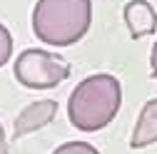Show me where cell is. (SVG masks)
Masks as SVG:
<instances>
[{"mask_svg": "<svg viewBox=\"0 0 157 154\" xmlns=\"http://www.w3.org/2000/svg\"><path fill=\"white\" fill-rule=\"evenodd\" d=\"M122 105V87L112 75H90L70 92L67 117L72 127L82 132H97L107 127Z\"/></svg>", "mask_w": 157, "mask_h": 154, "instance_id": "1", "label": "cell"}, {"mask_svg": "<svg viewBox=\"0 0 157 154\" xmlns=\"http://www.w3.org/2000/svg\"><path fill=\"white\" fill-rule=\"evenodd\" d=\"M90 0H37L33 10V32L40 42L67 47L90 30Z\"/></svg>", "mask_w": 157, "mask_h": 154, "instance_id": "2", "label": "cell"}, {"mask_svg": "<svg viewBox=\"0 0 157 154\" xmlns=\"http://www.w3.org/2000/svg\"><path fill=\"white\" fill-rule=\"evenodd\" d=\"M70 77V65L48 50H25L15 60V80L28 90H50Z\"/></svg>", "mask_w": 157, "mask_h": 154, "instance_id": "3", "label": "cell"}, {"mask_svg": "<svg viewBox=\"0 0 157 154\" xmlns=\"http://www.w3.org/2000/svg\"><path fill=\"white\" fill-rule=\"evenodd\" d=\"M57 114V102L55 100H40V102H33L28 105L15 119V127H13V137L20 139L30 132H37L43 129L45 124H50Z\"/></svg>", "mask_w": 157, "mask_h": 154, "instance_id": "4", "label": "cell"}, {"mask_svg": "<svg viewBox=\"0 0 157 154\" xmlns=\"http://www.w3.org/2000/svg\"><path fill=\"white\" fill-rule=\"evenodd\" d=\"M122 17H125V25L130 30L132 40H140L145 35L157 32V13L147 0H130L122 10Z\"/></svg>", "mask_w": 157, "mask_h": 154, "instance_id": "5", "label": "cell"}, {"mask_svg": "<svg viewBox=\"0 0 157 154\" xmlns=\"http://www.w3.org/2000/svg\"><path fill=\"white\" fill-rule=\"evenodd\" d=\"M155 142H157V100H150L142 107L140 117H137V124H135L132 137H130V147L142 149Z\"/></svg>", "mask_w": 157, "mask_h": 154, "instance_id": "6", "label": "cell"}, {"mask_svg": "<svg viewBox=\"0 0 157 154\" xmlns=\"http://www.w3.org/2000/svg\"><path fill=\"white\" fill-rule=\"evenodd\" d=\"M52 154H100V152H97L92 144H87V142H65Z\"/></svg>", "mask_w": 157, "mask_h": 154, "instance_id": "7", "label": "cell"}, {"mask_svg": "<svg viewBox=\"0 0 157 154\" xmlns=\"http://www.w3.org/2000/svg\"><path fill=\"white\" fill-rule=\"evenodd\" d=\"M13 55V37L5 25H0V67H3Z\"/></svg>", "mask_w": 157, "mask_h": 154, "instance_id": "8", "label": "cell"}, {"mask_svg": "<svg viewBox=\"0 0 157 154\" xmlns=\"http://www.w3.org/2000/svg\"><path fill=\"white\" fill-rule=\"evenodd\" d=\"M150 72H152L155 80H157V42L152 45V52H150Z\"/></svg>", "mask_w": 157, "mask_h": 154, "instance_id": "9", "label": "cell"}, {"mask_svg": "<svg viewBox=\"0 0 157 154\" xmlns=\"http://www.w3.org/2000/svg\"><path fill=\"white\" fill-rule=\"evenodd\" d=\"M0 154H10V152H8V139H5L3 127H0Z\"/></svg>", "mask_w": 157, "mask_h": 154, "instance_id": "10", "label": "cell"}]
</instances>
